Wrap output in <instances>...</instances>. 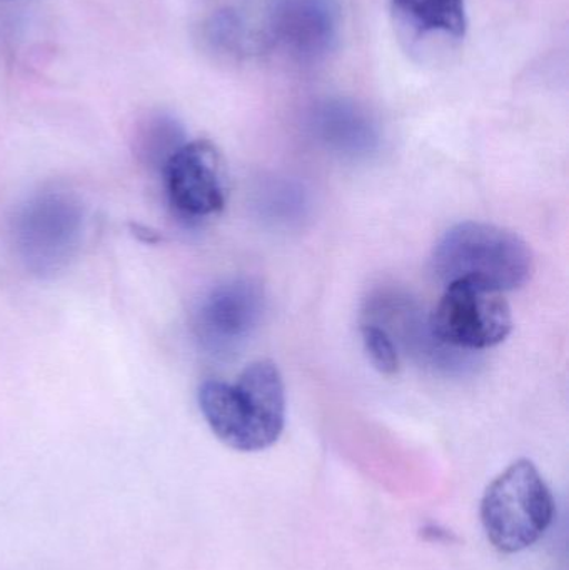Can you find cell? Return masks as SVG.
<instances>
[{
    "label": "cell",
    "instance_id": "6da1fadb",
    "mask_svg": "<svg viewBox=\"0 0 569 570\" xmlns=\"http://www.w3.org/2000/svg\"><path fill=\"white\" fill-rule=\"evenodd\" d=\"M200 412L217 439L239 452H259L276 444L286 425V389L274 362L256 361L236 384H200Z\"/></svg>",
    "mask_w": 569,
    "mask_h": 570
},
{
    "label": "cell",
    "instance_id": "7a4b0ae2",
    "mask_svg": "<svg viewBox=\"0 0 569 570\" xmlns=\"http://www.w3.org/2000/svg\"><path fill=\"white\" fill-rule=\"evenodd\" d=\"M433 269L447 285L473 281L508 292L531 279L534 259L518 234L493 224L463 223L451 227L434 247Z\"/></svg>",
    "mask_w": 569,
    "mask_h": 570
},
{
    "label": "cell",
    "instance_id": "3957f363",
    "mask_svg": "<svg viewBox=\"0 0 569 570\" xmlns=\"http://www.w3.org/2000/svg\"><path fill=\"white\" fill-rule=\"evenodd\" d=\"M555 519V499L533 462L511 464L484 492L481 522L498 551L514 554L537 544Z\"/></svg>",
    "mask_w": 569,
    "mask_h": 570
},
{
    "label": "cell",
    "instance_id": "277c9868",
    "mask_svg": "<svg viewBox=\"0 0 569 570\" xmlns=\"http://www.w3.org/2000/svg\"><path fill=\"white\" fill-rule=\"evenodd\" d=\"M433 338L463 351H484L507 341L513 328V314L498 288L457 281L447 285L430 318Z\"/></svg>",
    "mask_w": 569,
    "mask_h": 570
},
{
    "label": "cell",
    "instance_id": "5b68a950",
    "mask_svg": "<svg viewBox=\"0 0 569 570\" xmlns=\"http://www.w3.org/2000/svg\"><path fill=\"white\" fill-rule=\"evenodd\" d=\"M82 227V210L72 197L46 193L19 210L12 234L23 263L46 274L66 266L79 247Z\"/></svg>",
    "mask_w": 569,
    "mask_h": 570
},
{
    "label": "cell",
    "instance_id": "8992f818",
    "mask_svg": "<svg viewBox=\"0 0 569 570\" xmlns=\"http://www.w3.org/2000/svg\"><path fill=\"white\" fill-rule=\"evenodd\" d=\"M164 187L170 207L187 220H204L223 213L227 203L223 157L209 140L177 147L163 164Z\"/></svg>",
    "mask_w": 569,
    "mask_h": 570
},
{
    "label": "cell",
    "instance_id": "52a82bcc",
    "mask_svg": "<svg viewBox=\"0 0 569 570\" xmlns=\"http://www.w3.org/2000/svg\"><path fill=\"white\" fill-rule=\"evenodd\" d=\"M264 292L253 281L233 279L214 287L200 302L194 331L207 351H233L259 325Z\"/></svg>",
    "mask_w": 569,
    "mask_h": 570
},
{
    "label": "cell",
    "instance_id": "ba28073f",
    "mask_svg": "<svg viewBox=\"0 0 569 570\" xmlns=\"http://www.w3.org/2000/svg\"><path fill=\"white\" fill-rule=\"evenodd\" d=\"M261 27L264 49H276L291 59L311 62L333 49L337 13L330 0H284Z\"/></svg>",
    "mask_w": 569,
    "mask_h": 570
},
{
    "label": "cell",
    "instance_id": "9c48e42d",
    "mask_svg": "<svg viewBox=\"0 0 569 570\" xmlns=\"http://www.w3.org/2000/svg\"><path fill=\"white\" fill-rule=\"evenodd\" d=\"M203 40L213 52L236 59L264 49L263 27L236 7L210 10L203 22Z\"/></svg>",
    "mask_w": 569,
    "mask_h": 570
},
{
    "label": "cell",
    "instance_id": "30bf717a",
    "mask_svg": "<svg viewBox=\"0 0 569 570\" xmlns=\"http://www.w3.org/2000/svg\"><path fill=\"white\" fill-rule=\"evenodd\" d=\"M316 127L326 142L344 150H366L376 140V129L360 107L346 100H331L316 114Z\"/></svg>",
    "mask_w": 569,
    "mask_h": 570
},
{
    "label": "cell",
    "instance_id": "8fae6325",
    "mask_svg": "<svg viewBox=\"0 0 569 570\" xmlns=\"http://www.w3.org/2000/svg\"><path fill=\"white\" fill-rule=\"evenodd\" d=\"M394 12L421 33L461 39L467 33L464 0H391Z\"/></svg>",
    "mask_w": 569,
    "mask_h": 570
},
{
    "label": "cell",
    "instance_id": "7c38bea8",
    "mask_svg": "<svg viewBox=\"0 0 569 570\" xmlns=\"http://www.w3.org/2000/svg\"><path fill=\"white\" fill-rule=\"evenodd\" d=\"M180 129L170 117L156 116L150 117L146 124H144L143 130L139 134L140 147H143L144 154L149 157L150 160H157L163 164L169 159L170 154L183 146L179 142Z\"/></svg>",
    "mask_w": 569,
    "mask_h": 570
},
{
    "label": "cell",
    "instance_id": "4fadbf2b",
    "mask_svg": "<svg viewBox=\"0 0 569 570\" xmlns=\"http://www.w3.org/2000/svg\"><path fill=\"white\" fill-rule=\"evenodd\" d=\"M364 351L371 364L384 375H394L400 371V352L386 328L367 322L361 325Z\"/></svg>",
    "mask_w": 569,
    "mask_h": 570
}]
</instances>
